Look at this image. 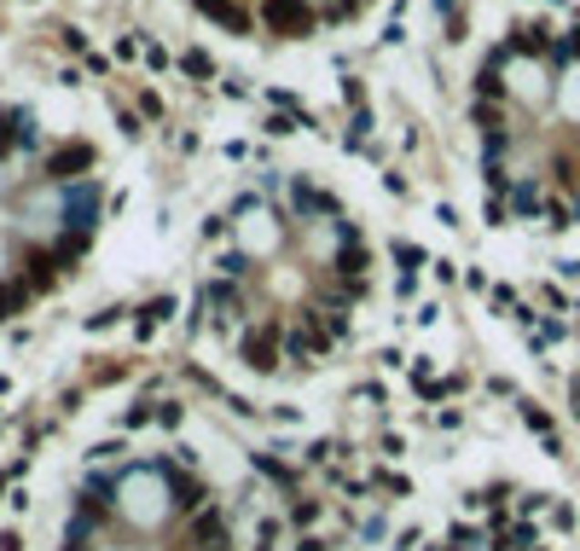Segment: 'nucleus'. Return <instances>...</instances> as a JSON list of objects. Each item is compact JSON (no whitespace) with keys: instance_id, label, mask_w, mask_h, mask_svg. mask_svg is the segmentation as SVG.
I'll return each instance as SVG.
<instances>
[{"instance_id":"obj_3","label":"nucleus","mask_w":580,"mask_h":551,"mask_svg":"<svg viewBox=\"0 0 580 551\" xmlns=\"http://www.w3.org/2000/svg\"><path fill=\"white\" fill-rule=\"evenodd\" d=\"M105 186L87 139L0 110V320L36 308L99 232Z\"/></svg>"},{"instance_id":"obj_4","label":"nucleus","mask_w":580,"mask_h":551,"mask_svg":"<svg viewBox=\"0 0 580 551\" xmlns=\"http://www.w3.org/2000/svg\"><path fill=\"white\" fill-rule=\"evenodd\" d=\"M192 6L239 36H256V29L261 36H313L325 24L354 18L366 0H192Z\"/></svg>"},{"instance_id":"obj_2","label":"nucleus","mask_w":580,"mask_h":551,"mask_svg":"<svg viewBox=\"0 0 580 551\" xmlns=\"http://www.w3.org/2000/svg\"><path fill=\"white\" fill-rule=\"evenodd\" d=\"M482 168L511 215L580 220V24H516L476 76Z\"/></svg>"},{"instance_id":"obj_1","label":"nucleus","mask_w":580,"mask_h":551,"mask_svg":"<svg viewBox=\"0 0 580 551\" xmlns=\"http://www.w3.org/2000/svg\"><path fill=\"white\" fill-rule=\"evenodd\" d=\"M366 273L371 256L354 215L302 175H273L215 220L203 313L244 366H313L349 331Z\"/></svg>"}]
</instances>
